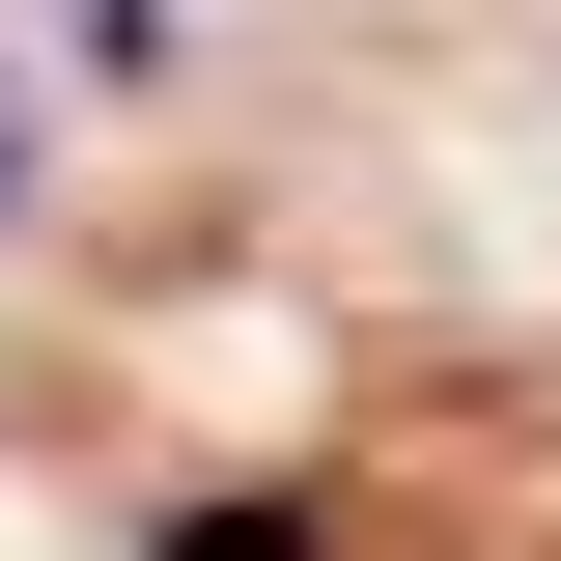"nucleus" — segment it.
I'll return each mask as SVG.
<instances>
[{"label":"nucleus","mask_w":561,"mask_h":561,"mask_svg":"<svg viewBox=\"0 0 561 561\" xmlns=\"http://www.w3.org/2000/svg\"><path fill=\"white\" fill-rule=\"evenodd\" d=\"M140 561H337V505H309V478H197Z\"/></svg>","instance_id":"1"},{"label":"nucleus","mask_w":561,"mask_h":561,"mask_svg":"<svg viewBox=\"0 0 561 561\" xmlns=\"http://www.w3.org/2000/svg\"><path fill=\"white\" fill-rule=\"evenodd\" d=\"M0 225H28V113H0Z\"/></svg>","instance_id":"2"}]
</instances>
